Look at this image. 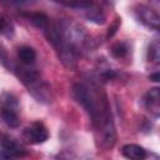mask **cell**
<instances>
[{
  "label": "cell",
  "instance_id": "obj_1",
  "mask_svg": "<svg viewBox=\"0 0 160 160\" xmlns=\"http://www.w3.org/2000/svg\"><path fill=\"white\" fill-rule=\"evenodd\" d=\"M24 139L30 144H41L48 140L49 131L41 122H34L24 130Z\"/></svg>",
  "mask_w": 160,
  "mask_h": 160
},
{
  "label": "cell",
  "instance_id": "obj_2",
  "mask_svg": "<svg viewBox=\"0 0 160 160\" xmlns=\"http://www.w3.org/2000/svg\"><path fill=\"white\" fill-rule=\"evenodd\" d=\"M138 15H139V19L141 20V22H144L148 28H151L155 30L159 29L160 16L154 9H151L149 6H140L138 10Z\"/></svg>",
  "mask_w": 160,
  "mask_h": 160
},
{
  "label": "cell",
  "instance_id": "obj_3",
  "mask_svg": "<svg viewBox=\"0 0 160 160\" xmlns=\"http://www.w3.org/2000/svg\"><path fill=\"white\" fill-rule=\"evenodd\" d=\"M0 145L9 156H21L25 154V149L9 135H0Z\"/></svg>",
  "mask_w": 160,
  "mask_h": 160
},
{
  "label": "cell",
  "instance_id": "obj_4",
  "mask_svg": "<svg viewBox=\"0 0 160 160\" xmlns=\"http://www.w3.org/2000/svg\"><path fill=\"white\" fill-rule=\"evenodd\" d=\"M145 104L148 110L154 116L158 118L160 115V89L159 88H152L146 92Z\"/></svg>",
  "mask_w": 160,
  "mask_h": 160
},
{
  "label": "cell",
  "instance_id": "obj_5",
  "mask_svg": "<svg viewBox=\"0 0 160 160\" xmlns=\"http://www.w3.org/2000/svg\"><path fill=\"white\" fill-rule=\"evenodd\" d=\"M122 155L129 160H144L146 158V151L142 146L136 144H126L121 148Z\"/></svg>",
  "mask_w": 160,
  "mask_h": 160
},
{
  "label": "cell",
  "instance_id": "obj_6",
  "mask_svg": "<svg viewBox=\"0 0 160 160\" xmlns=\"http://www.w3.org/2000/svg\"><path fill=\"white\" fill-rule=\"evenodd\" d=\"M1 120L10 128H18L20 125V118L12 106H2L0 110Z\"/></svg>",
  "mask_w": 160,
  "mask_h": 160
},
{
  "label": "cell",
  "instance_id": "obj_7",
  "mask_svg": "<svg viewBox=\"0 0 160 160\" xmlns=\"http://www.w3.org/2000/svg\"><path fill=\"white\" fill-rule=\"evenodd\" d=\"M18 56L20 59V61L25 65H30L34 62L35 58H36V52L30 46H21L18 51Z\"/></svg>",
  "mask_w": 160,
  "mask_h": 160
},
{
  "label": "cell",
  "instance_id": "obj_8",
  "mask_svg": "<svg viewBox=\"0 0 160 160\" xmlns=\"http://www.w3.org/2000/svg\"><path fill=\"white\" fill-rule=\"evenodd\" d=\"M29 19L34 26L41 30H45L49 25V18L42 12H32L29 15Z\"/></svg>",
  "mask_w": 160,
  "mask_h": 160
},
{
  "label": "cell",
  "instance_id": "obj_9",
  "mask_svg": "<svg viewBox=\"0 0 160 160\" xmlns=\"http://www.w3.org/2000/svg\"><path fill=\"white\" fill-rule=\"evenodd\" d=\"M92 6H94V5H92ZM92 6L88 9L86 18H88L89 20L96 22V24H102V22L105 21V16H104L102 11L99 10V9H96V8H92Z\"/></svg>",
  "mask_w": 160,
  "mask_h": 160
},
{
  "label": "cell",
  "instance_id": "obj_10",
  "mask_svg": "<svg viewBox=\"0 0 160 160\" xmlns=\"http://www.w3.org/2000/svg\"><path fill=\"white\" fill-rule=\"evenodd\" d=\"M129 51V46L126 42L124 41H119V42H115L112 46H111V54L112 56L115 58H124Z\"/></svg>",
  "mask_w": 160,
  "mask_h": 160
},
{
  "label": "cell",
  "instance_id": "obj_11",
  "mask_svg": "<svg viewBox=\"0 0 160 160\" xmlns=\"http://www.w3.org/2000/svg\"><path fill=\"white\" fill-rule=\"evenodd\" d=\"M159 59H160V46H159V41L155 40L149 48V60L158 62Z\"/></svg>",
  "mask_w": 160,
  "mask_h": 160
},
{
  "label": "cell",
  "instance_id": "obj_12",
  "mask_svg": "<svg viewBox=\"0 0 160 160\" xmlns=\"http://www.w3.org/2000/svg\"><path fill=\"white\" fill-rule=\"evenodd\" d=\"M11 30H12V26H11L10 21L6 18H4V16L0 15V34L9 35L11 32Z\"/></svg>",
  "mask_w": 160,
  "mask_h": 160
},
{
  "label": "cell",
  "instance_id": "obj_13",
  "mask_svg": "<svg viewBox=\"0 0 160 160\" xmlns=\"http://www.w3.org/2000/svg\"><path fill=\"white\" fill-rule=\"evenodd\" d=\"M0 160H10V156L4 150H0Z\"/></svg>",
  "mask_w": 160,
  "mask_h": 160
},
{
  "label": "cell",
  "instance_id": "obj_14",
  "mask_svg": "<svg viewBox=\"0 0 160 160\" xmlns=\"http://www.w3.org/2000/svg\"><path fill=\"white\" fill-rule=\"evenodd\" d=\"M150 80L152 81H159V72L154 74V75H150Z\"/></svg>",
  "mask_w": 160,
  "mask_h": 160
}]
</instances>
